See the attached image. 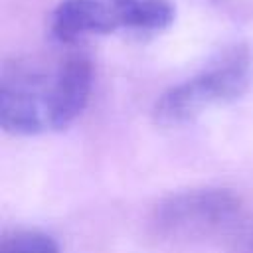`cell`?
Returning <instances> with one entry per match:
<instances>
[{"label":"cell","instance_id":"cell-4","mask_svg":"<svg viewBox=\"0 0 253 253\" xmlns=\"http://www.w3.org/2000/svg\"><path fill=\"white\" fill-rule=\"evenodd\" d=\"M241 200L227 188H196L160 200L150 225L156 235L174 241H190L215 235L235 223Z\"/></svg>","mask_w":253,"mask_h":253},{"label":"cell","instance_id":"cell-7","mask_svg":"<svg viewBox=\"0 0 253 253\" xmlns=\"http://www.w3.org/2000/svg\"><path fill=\"white\" fill-rule=\"evenodd\" d=\"M237 253H253V215L241 225L237 239H235Z\"/></svg>","mask_w":253,"mask_h":253},{"label":"cell","instance_id":"cell-5","mask_svg":"<svg viewBox=\"0 0 253 253\" xmlns=\"http://www.w3.org/2000/svg\"><path fill=\"white\" fill-rule=\"evenodd\" d=\"M93 87V63L83 53H69L55 63L53 130L67 128L87 107Z\"/></svg>","mask_w":253,"mask_h":253},{"label":"cell","instance_id":"cell-6","mask_svg":"<svg viewBox=\"0 0 253 253\" xmlns=\"http://www.w3.org/2000/svg\"><path fill=\"white\" fill-rule=\"evenodd\" d=\"M0 253H59V243L40 229H16L2 237Z\"/></svg>","mask_w":253,"mask_h":253},{"label":"cell","instance_id":"cell-1","mask_svg":"<svg viewBox=\"0 0 253 253\" xmlns=\"http://www.w3.org/2000/svg\"><path fill=\"white\" fill-rule=\"evenodd\" d=\"M253 57L247 45H231L202 71L166 89L152 107V119L164 128L196 121L204 111L237 101L251 85Z\"/></svg>","mask_w":253,"mask_h":253},{"label":"cell","instance_id":"cell-2","mask_svg":"<svg viewBox=\"0 0 253 253\" xmlns=\"http://www.w3.org/2000/svg\"><path fill=\"white\" fill-rule=\"evenodd\" d=\"M172 0H61L49 20L51 36L73 43L115 32L158 34L174 22Z\"/></svg>","mask_w":253,"mask_h":253},{"label":"cell","instance_id":"cell-3","mask_svg":"<svg viewBox=\"0 0 253 253\" xmlns=\"http://www.w3.org/2000/svg\"><path fill=\"white\" fill-rule=\"evenodd\" d=\"M55 65L10 59L0 71V125L6 132L30 136L53 130Z\"/></svg>","mask_w":253,"mask_h":253}]
</instances>
